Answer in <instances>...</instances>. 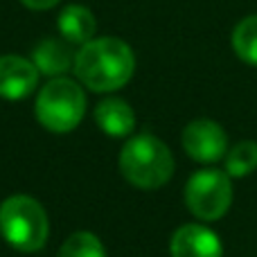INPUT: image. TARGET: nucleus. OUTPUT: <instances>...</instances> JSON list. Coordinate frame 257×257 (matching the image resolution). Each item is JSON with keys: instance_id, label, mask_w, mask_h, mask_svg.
Segmentation results:
<instances>
[{"instance_id": "nucleus-12", "label": "nucleus", "mask_w": 257, "mask_h": 257, "mask_svg": "<svg viewBox=\"0 0 257 257\" xmlns=\"http://www.w3.org/2000/svg\"><path fill=\"white\" fill-rule=\"evenodd\" d=\"M232 50L244 63L257 68V14L246 16L232 30Z\"/></svg>"}, {"instance_id": "nucleus-4", "label": "nucleus", "mask_w": 257, "mask_h": 257, "mask_svg": "<svg viewBox=\"0 0 257 257\" xmlns=\"http://www.w3.org/2000/svg\"><path fill=\"white\" fill-rule=\"evenodd\" d=\"M36 120L52 133H68L79 126L86 115V93L68 77H52L34 104Z\"/></svg>"}, {"instance_id": "nucleus-11", "label": "nucleus", "mask_w": 257, "mask_h": 257, "mask_svg": "<svg viewBox=\"0 0 257 257\" xmlns=\"http://www.w3.org/2000/svg\"><path fill=\"white\" fill-rule=\"evenodd\" d=\"M59 34L63 36V41H68L70 45H84L93 39L97 23L88 7L84 5H68L61 14H59Z\"/></svg>"}, {"instance_id": "nucleus-10", "label": "nucleus", "mask_w": 257, "mask_h": 257, "mask_svg": "<svg viewBox=\"0 0 257 257\" xmlns=\"http://www.w3.org/2000/svg\"><path fill=\"white\" fill-rule=\"evenodd\" d=\"M32 61L41 75L63 77V72H68L75 66V54H72L68 41L43 39L32 52Z\"/></svg>"}, {"instance_id": "nucleus-2", "label": "nucleus", "mask_w": 257, "mask_h": 257, "mask_svg": "<svg viewBox=\"0 0 257 257\" xmlns=\"http://www.w3.org/2000/svg\"><path fill=\"white\" fill-rule=\"evenodd\" d=\"M117 163L122 176L138 190H158L174 174L172 151L160 138L151 133L128 138Z\"/></svg>"}, {"instance_id": "nucleus-3", "label": "nucleus", "mask_w": 257, "mask_h": 257, "mask_svg": "<svg viewBox=\"0 0 257 257\" xmlns=\"http://www.w3.org/2000/svg\"><path fill=\"white\" fill-rule=\"evenodd\" d=\"M0 235L21 253L41 250L50 235V221L43 205L25 194L5 199L0 205Z\"/></svg>"}, {"instance_id": "nucleus-9", "label": "nucleus", "mask_w": 257, "mask_h": 257, "mask_svg": "<svg viewBox=\"0 0 257 257\" xmlns=\"http://www.w3.org/2000/svg\"><path fill=\"white\" fill-rule=\"evenodd\" d=\"M95 122L106 136L128 138L136 128V113L124 99L106 97L95 106Z\"/></svg>"}, {"instance_id": "nucleus-8", "label": "nucleus", "mask_w": 257, "mask_h": 257, "mask_svg": "<svg viewBox=\"0 0 257 257\" xmlns=\"http://www.w3.org/2000/svg\"><path fill=\"white\" fill-rule=\"evenodd\" d=\"M172 257H223L221 239L214 230L201 223H185L172 235Z\"/></svg>"}, {"instance_id": "nucleus-14", "label": "nucleus", "mask_w": 257, "mask_h": 257, "mask_svg": "<svg viewBox=\"0 0 257 257\" xmlns=\"http://www.w3.org/2000/svg\"><path fill=\"white\" fill-rule=\"evenodd\" d=\"M57 257H106V248L97 235L79 230L63 241Z\"/></svg>"}, {"instance_id": "nucleus-5", "label": "nucleus", "mask_w": 257, "mask_h": 257, "mask_svg": "<svg viewBox=\"0 0 257 257\" xmlns=\"http://www.w3.org/2000/svg\"><path fill=\"white\" fill-rule=\"evenodd\" d=\"M185 205L201 221H217L232 205V183L221 169H199L185 185Z\"/></svg>"}, {"instance_id": "nucleus-13", "label": "nucleus", "mask_w": 257, "mask_h": 257, "mask_svg": "<svg viewBox=\"0 0 257 257\" xmlns=\"http://www.w3.org/2000/svg\"><path fill=\"white\" fill-rule=\"evenodd\" d=\"M223 163H226L223 172L230 178H244L248 174H253L257 169V142L253 140L237 142L232 149H228Z\"/></svg>"}, {"instance_id": "nucleus-1", "label": "nucleus", "mask_w": 257, "mask_h": 257, "mask_svg": "<svg viewBox=\"0 0 257 257\" xmlns=\"http://www.w3.org/2000/svg\"><path fill=\"white\" fill-rule=\"evenodd\" d=\"M75 75L93 93H113L128 84L136 70V57L117 36L90 39L75 54Z\"/></svg>"}, {"instance_id": "nucleus-7", "label": "nucleus", "mask_w": 257, "mask_h": 257, "mask_svg": "<svg viewBox=\"0 0 257 257\" xmlns=\"http://www.w3.org/2000/svg\"><path fill=\"white\" fill-rule=\"evenodd\" d=\"M39 75L34 61L18 54H3L0 57V97L9 102L25 99L34 93L39 84Z\"/></svg>"}, {"instance_id": "nucleus-15", "label": "nucleus", "mask_w": 257, "mask_h": 257, "mask_svg": "<svg viewBox=\"0 0 257 257\" xmlns=\"http://www.w3.org/2000/svg\"><path fill=\"white\" fill-rule=\"evenodd\" d=\"M21 3L34 12H45V9H52L54 5H59L61 0H21Z\"/></svg>"}, {"instance_id": "nucleus-6", "label": "nucleus", "mask_w": 257, "mask_h": 257, "mask_svg": "<svg viewBox=\"0 0 257 257\" xmlns=\"http://www.w3.org/2000/svg\"><path fill=\"white\" fill-rule=\"evenodd\" d=\"M183 149L196 163H217L228 154V136L221 124L201 117L183 128Z\"/></svg>"}]
</instances>
